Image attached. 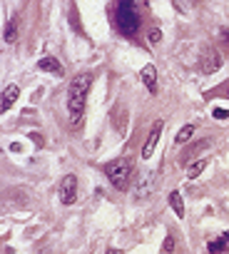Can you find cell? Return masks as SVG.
I'll list each match as a JSON object with an SVG mask.
<instances>
[{"label": "cell", "instance_id": "6da1fadb", "mask_svg": "<svg viewBox=\"0 0 229 254\" xmlns=\"http://www.w3.org/2000/svg\"><path fill=\"white\" fill-rule=\"evenodd\" d=\"M92 85V75L90 72H80L70 80V90H67V115L72 127H78L83 115H85V102H87V92Z\"/></svg>", "mask_w": 229, "mask_h": 254}, {"label": "cell", "instance_id": "7a4b0ae2", "mask_svg": "<svg viewBox=\"0 0 229 254\" xmlns=\"http://www.w3.org/2000/svg\"><path fill=\"white\" fill-rule=\"evenodd\" d=\"M114 25L122 35H135L142 25V18L137 13L135 0H117L114 3Z\"/></svg>", "mask_w": 229, "mask_h": 254}, {"label": "cell", "instance_id": "3957f363", "mask_svg": "<svg viewBox=\"0 0 229 254\" xmlns=\"http://www.w3.org/2000/svg\"><path fill=\"white\" fill-rule=\"evenodd\" d=\"M105 174L117 190H125L130 182V174H132V165H130V160H112L105 165Z\"/></svg>", "mask_w": 229, "mask_h": 254}, {"label": "cell", "instance_id": "277c9868", "mask_svg": "<svg viewBox=\"0 0 229 254\" xmlns=\"http://www.w3.org/2000/svg\"><path fill=\"white\" fill-rule=\"evenodd\" d=\"M219 67H222V55L214 48L204 45L202 53H200V70L204 72V75H212V72H217Z\"/></svg>", "mask_w": 229, "mask_h": 254}, {"label": "cell", "instance_id": "5b68a950", "mask_svg": "<svg viewBox=\"0 0 229 254\" xmlns=\"http://www.w3.org/2000/svg\"><path fill=\"white\" fill-rule=\"evenodd\" d=\"M78 199V177L75 174H65L60 182V202L62 204H72Z\"/></svg>", "mask_w": 229, "mask_h": 254}, {"label": "cell", "instance_id": "8992f818", "mask_svg": "<svg viewBox=\"0 0 229 254\" xmlns=\"http://www.w3.org/2000/svg\"><path fill=\"white\" fill-rule=\"evenodd\" d=\"M162 130H165V122H162V120H157L155 125H152L149 137H147L144 147H142V157H144V160H149L152 155H155V147H157V142H160V137H162Z\"/></svg>", "mask_w": 229, "mask_h": 254}, {"label": "cell", "instance_id": "52a82bcc", "mask_svg": "<svg viewBox=\"0 0 229 254\" xmlns=\"http://www.w3.org/2000/svg\"><path fill=\"white\" fill-rule=\"evenodd\" d=\"M140 80L144 83V87L155 95L157 92V67L155 65H144L142 72H140Z\"/></svg>", "mask_w": 229, "mask_h": 254}, {"label": "cell", "instance_id": "ba28073f", "mask_svg": "<svg viewBox=\"0 0 229 254\" xmlns=\"http://www.w3.org/2000/svg\"><path fill=\"white\" fill-rule=\"evenodd\" d=\"M155 185H157V172H149L142 182H140V187H137V192H135V197L137 199H144L147 195H152V190H155Z\"/></svg>", "mask_w": 229, "mask_h": 254}, {"label": "cell", "instance_id": "9c48e42d", "mask_svg": "<svg viewBox=\"0 0 229 254\" xmlns=\"http://www.w3.org/2000/svg\"><path fill=\"white\" fill-rule=\"evenodd\" d=\"M37 67H40L43 72H50V75H55V78H62V65L55 60V57H43V60H37Z\"/></svg>", "mask_w": 229, "mask_h": 254}, {"label": "cell", "instance_id": "30bf717a", "mask_svg": "<svg viewBox=\"0 0 229 254\" xmlns=\"http://www.w3.org/2000/svg\"><path fill=\"white\" fill-rule=\"evenodd\" d=\"M18 95H20V87H18V85H8L5 92H3V100H0V110L8 113L10 107H13V102L18 100Z\"/></svg>", "mask_w": 229, "mask_h": 254}, {"label": "cell", "instance_id": "8fae6325", "mask_svg": "<svg viewBox=\"0 0 229 254\" xmlns=\"http://www.w3.org/2000/svg\"><path fill=\"white\" fill-rule=\"evenodd\" d=\"M170 207L174 209V214L179 217V220H184V202H182L179 192H170Z\"/></svg>", "mask_w": 229, "mask_h": 254}, {"label": "cell", "instance_id": "7c38bea8", "mask_svg": "<svg viewBox=\"0 0 229 254\" xmlns=\"http://www.w3.org/2000/svg\"><path fill=\"white\" fill-rule=\"evenodd\" d=\"M227 242H224V237H217V239H209L207 242V249H209V254H224L227 252Z\"/></svg>", "mask_w": 229, "mask_h": 254}, {"label": "cell", "instance_id": "4fadbf2b", "mask_svg": "<svg viewBox=\"0 0 229 254\" xmlns=\"http://www.w3.org/2000/svg\"><path fill=\"white\" fill-rule=\"evenodd\" d=\"M204 167H207V160H197V162H192V165H189V169H187V177H189V179L200 177Z\"/></svg>", "mask_w": 229, "mask_h": 254}, {"label": "cell", "instance_id": "5bb4252c", "mask_svg": "<svg viewBox=\"0 0 229 254\" xmlns=\"http://www.w3.org/2000/svg\"><path fill=\"white\" fill-rule=\"evenodd\" d=\"M192 135H195V125H184V127H182V130L177 132L174 142H177V144H184V142H187L189 137H192Z\"/></svg>", "mask_w": 229, "mask_h": 254}, {"label": "cell", "instance_id": "9a60e30c", "mask_svg": "<svg viewBox=\"0 0 229 254\" xmlns=\"http://www.w3.org/2000/svg\"><path fill=\"white\" fill-rule=\"evenodd\" d=\"M15 30H18V20H10L8 28H5V43H10L15 38Z\"/></svg>", "mask_w": 229, "mask_h": 254}, {"label": "cell", "instance_id": "2e32d148", "mask_svg": "<svg viewBox=\"0 0 229 254\" xmlns=\"http://www.w3.org/2000/svg\"><path fill=\"white\" fill-rule=\"evenodd\" d=\"M160 40H162V30H160V28H152V30H149V43L157 45Z\"/></svg>", "mask_w": 229, "mask_h": 254}, {"label": "cell", "instance_id": "e0dca14e", "mask_svg": "<svg viewBox=\"0 0 229 254\" xmlns=\"http://www.w3.org/2000/svg\"><path fill=\"white\" fill-rule=\"evenodd\" d=\"M162 252H165V254H172V252H174V237H165Z\"/></svg>", "mask_w": 229, "mask_h": 254}, {"label": "cell", "instance_id": "ac0fdd59", "mask_svg": "<svg viewBox=\"0 0 229 254\" xmlns=\"http://www.w3.org/2000/svg\"><path fill=\"white\" fill-rule=\"evenodd\" d=\"M212 117H214V120H227V117H229V113H227V110H222V107H214V110H212Z\"/></svg>", "mask_w": 229, "mask_h": 254}, {"label": "cell", "instance_id": "d6986e66", "mask_svg": "<svg viewBox=\"0 0 229 254\" xmlns=\"http://www.w3.org/2000/svg\"><path fill=\"white\" fill-rule=\"evenodd\" d=\"M219 40L229 48V28H222V30H219Z\"/></svg>", "mask_w": 229, "mask_h": 254}, {"label": "cell", "instance_id": "ffe728a7", "mask_svg": "<svg viewBox=\"0 0 229 254\" xmlns=\"http://www.w3.org/2000/svg\"><path fill=\"white\" fill-rule=\"evenodd\" d=\"M30 140H32L35 144H43V137H40V135H37V132H30Z\"/></svg>", "mask_w": 229, "mask_h": 254}, {"label": "cell", "instance_id": "44dd1931", "mask_svg": "<svg viewBox=\"0 0 229 254\" xmlns=\"http://www.w3.org/2000/svg\"><path fill=\"white\" fill-rule=\"evenodd\" d=\"M222 237H224V242H227V244H229V232H224V234H222Z\"/></svg>", "mask_w": 229, "mask_h": 254}, {"label": "cell", "instance_id": "7402d4cb", "mask_svg": "<svg viewBox=\"0 0 229 254\" xmlns=\"http://www.w3.org/2000/svg\"><path fill=\"white\" fill-rule=\"evenodd\" d=\"M107 254H117V252H114V249H107Z\"/></svg>", "mask_w": 229, "mask_h": 254}, {"label": "cell", "instance_id": "603a6c76", "mask_svg": "<svg viewBox=\"0 0 229 254\" xmlns=\"http://www.w3.org/2000/svg\"><path fill=\"white\" fill-rule=\"evenodd\" d=\"M227 97H229V85H227Z\"/></svg>", "mask_w": 229, "mask_h": 254}]
</instances>
